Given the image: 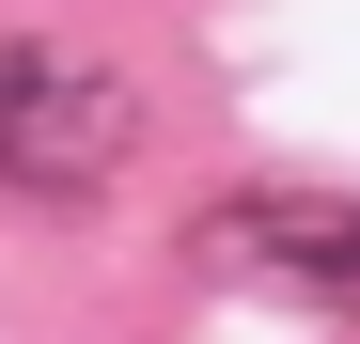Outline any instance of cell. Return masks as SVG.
<instances>
[{"label":"cell","mask_w":360,"mask_h":344,"mask_svg":"<svg viewBox=\"0 0 360 344\" xmlns=\"http://www.w3.org/2000/svg\"><path fill=\"white\" fill-rule=\"evenodd\" d=\"M204 266H251V282L360 298V204H345V188H235V204L204 219Z\"/></svg>","instance_id":"cell-2"},{"label":"cell","mask_w":360,"mask_h":344,"mask_svg":"<svg viewBox=\"0 0 360 344\" xmlns=\"http://www.w3.org/2000/svg\"><path fill=\"white\" fill-rule=\"evenodd\" d=\"M141 157V94L63 32H0V188L16 204H110Z\"/></svg>","instance_id":"cell-1"}]
</instances>
